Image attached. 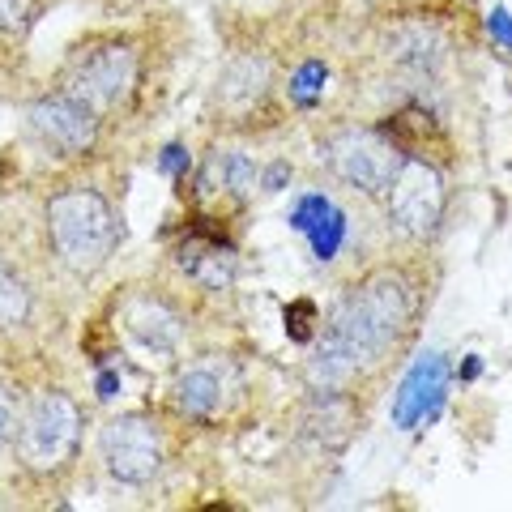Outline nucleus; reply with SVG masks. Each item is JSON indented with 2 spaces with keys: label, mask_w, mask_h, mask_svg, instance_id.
Segmentation results:
<instances>
[{
  "label": "nucleus",
  "mask_w": 512,
  "mask_h": 512,
  "mask_svg": "<svg viewBox=\"0 0 512 512\" xmlns=\"http://www.w3.org/2000/svg\"><path fill=\"white\" fill-rule=\"evenodd\" d=\"M410 325H414V286L402 274H393V269L363 278L342 299V308L333 312L325 342H320V350L308 363L312 389H346L359 372L376 367L389 350L402 346Z\"/></svg>",
  "instance_id": "nucleus-1"
},
{
  "label": "nucleus",
  "mask_w": 512,
  "mask_h": 512,
  "mask_svg": "<svg viewBox=\"0 0 512 512\" xmlns=\"http://www.w3.org/2000/svg\"><path fill=\"white\" fill-rule=\"evenodd\" d=\"M47 235L60 265L77 278H90L111 261L120 244V218L111 201L94 188H69L47 201Z\"/></svg>",
  "instance_id": "nucleus-2"
},
{
  "label": "nucleus",
  "mask_w": 512,
  "mask_h": 512,
  "mask_svg": "<svg viewBox=\"0 0 512 512\" xmlns=\"http://www.w3.org/2000/svg\"><path fill=\"white\" fill-rule=\"evenodd\" d=\"M82 440V410L69 393L47 389L18 414V461L22 470L52 478L73 461Z\"/></svg>",
  "instance_id": "nucleus-3"
},
{
  "label": "nucleus",
  "mask_w": 512,
  "mask_h": 512,
  "mask_svg": "<svg viewBox=\"0 0 512 512\" xmlns=\"http://www.w3.org/2000/svg\"><path fill=\"white\" fill-rule=\"evenodd\" d=\"M137 82H141V56L128 43H103L90 47L86 56H77L69 77H64V94H73L99 116H107V111L133 103Z\"/></svg>",
  "instance_id": "nucleus-4"
},
{
  "label": "nucleus",
  "mask_w": 512,
  "mask_h": 512,
  "mask_svg": "<svg viewBox=\"0 0 512 512\" xmlns=\"http://www.w3.org/2000/svg\"><path fill=\"white\" fill-rule=\"evenodd\" d=\"M402 158L406 154L384 133H376V128H342V133H333L325 146H320V163L338 175V180H346L350 188H363L367 197H380V192L393 184Z\"/></svg>",
  "instance_id": "nucleus-5"
},
{
  "label": "nucleus",
  "mask_w": 512,
  "mask_h": 512,
  "mask_svg": "<svg viewBox=\"0 0 512 512\" xmlns=\"http://www.w3.org/2000/svg\"><path fill=\"white\" fill-rule=\"evenodd\" d=\"M384 197H389V218H393V227L402 231V235L427 239V235L440 231L448 192H444L440 171L431 167L427 158H402V167H397L393 184L384 188Z\"/></svg>",
  "instance_id": "nucleus-6"
},
{
  "label": "nucleus",
  "mask_w": 512,
  "mask_h": 512,
  "mask_svg": "<svg viewBox=\"0 0 512 512\" xmlns=\"http://www.w3.org/2000/svg\"><path fill=\"white\" fill-rule=\"evenodd\" d=\"M99 453H103L107 474L128 487H146L163 470V436H158V427L146 414H120V419H111L99 436Z\"/></svg>",
  "instance_id": "nucleus-7"
},
{
  "label": "nucleus",
  "mask_w": 512,
  "mask_h": 512,
  "mask_svg": "<svg viewBox=\"0 0 512 512\" xmlns=\"http://www.w3.org/2000/svg\"><path fill=\"white\" fill-rule=\"evenodd\" d=\"M30 133L56 158H82L94 150V141H99V111L64 90L47 94V99L30 107Z\"/></svg>",
  "instance_id": "nucleus-8"
},
{
  "label": "nucleus",
  "mask_w": 512,
  "mask_h": 512,
  "mask_svg": "<svg viewBox=\"0 0 512 512\" xmlns=\"http://www.w3.org/2000/svg\"><path fill=\"white\" fill-rule=\"evenodd\" d=\"M448 380H453V367H448V359L440 355V350L423 355L406 372L402 389H397V397H393V427L397 431H414L419 423L436 419L444 397H448Z\"/></svg>",
  "instance_id": "nucleus-9"
},
{
  "label": "nucleus",
  "mask_w": 512,
  "mask_h": 512,
  "mask_svg": "<svg viewBox=\"0 0 512 512\" xmlns=\"http://www.w3.org/2000/svg\"><path fill=\"white\" fill-rule=\"evenodd\" d=\"M124 329L133 333L141 346L158 350V355L175 350L180 338H184V320L163 295H133L128 299L124 303Z\"/></svg>",
  "instance_id": "nucleus-10"
},
{
  "label": "nucleus",
  "mask_w": 512,
  "mask_h": 512,
  "mask_svg": "<svg viewBox=\"0 0 512 512\" xmlns=\"http://www.w3.org/2000/svg\"><path fill=\"white\" fill-rule=\"evenodd\" d=\"M256 184H261V171L239 150H214L197 171L201 201H244Z\"/></svg>",
  "instance_id": "nucleus-11"
},
{
  "label": "nucleus",
  "mask_w": 512,
  "mask_h": 512,
  "mask_svg": "<svg viewBox=\"0 0 512 512\" xmlns=\"http://www.w3.org/2000/svg\"><path fill=\"white\" fill-rule=\"evenodd\" d=\"M180 269L192 282H201L205 291H227V286L235 282V252H231V244L222 235L197 231V235L184 239Z\"/></svg>",
  "instance_id": "nucleus-12"
},
{
  "label": "nucleus",
  "mask_w": 512,
  "mask_h": 512,
  "mask_svg": "<svg viewBox=\"0 0 512 512\" xmlns=\"http://www.w3.org/2000/svg\"><path fill=\"white\" fill-rule=\"evenodd\" d=\"M171 402L184 419H214L227 402V376H222L218 363H197L184 367L171 384Z\"/></svg>",
  "instance_id": "nucleus-13"
},
{
  "label": "nucleus",
  "mask_w": 512,
  "mask_h": 512,
  "mask_svg": "<svg viewBox=\"0 0 512 512\" xmlns=\"http://www.w3.org/2000/svg\"><path fill=\"white\" fill-rule=\"evenodd\" d=\"M291 227L312 239V252L320 256V261H329V256L342 248V239H346V214H342L329 197L312 192V197H303V201L295 205Z\"/></svg>",
  "instance_id": "nucleus-14"
},
{
  "label": "nucleus",
  "mask_w": 512,
  "mask_h": 512,
  "mask_svg": "<svg viewBox=\"0 0 512 512\" xmlns=\"http://www.w3.org/2000/svg\"><path fill=\"white\" fill-rule=\"evenodd\" d=\"M355 431V410L342 397V389H316V402L308 410V436H316L325 448H342Z\"/></svg>",
  "instance_id": "nucleus-15"
},
{
  "label": "nucleus",
  "mask_w": 512,
  "mask_h": 512,
  "mask_svg": "<svg viewBox=\"0 0 512 512\" xmlns=\"http://www.w3.org/2000/svg\"><path fill=\"white\" fill-rule=\"evenodd\" d=\"M265 90H269V69H265V60H239L227 69V77H222V103H261L265 99Z\"/></svg>",
  "instance_id": "nucleus-16"
},
{
  "label": "nucleus",
  "mask_w": 512,
  "mask_h": 512,
  "mask_svg": "<svg viewBox=\"0 0 512 512\" xmlns=\"http://www.w3.org/2000/svg\"><path fill=\"white\" fill-rule=\"evenodd\" d=\"M30 316V291L13 269L0 265V329H13Z\"/></svg>",
  "instance_id": "nucleus-17"
},
{
  "label": "nucleus",
  "mask_w": 512,
  "mask_h": 512,
  "mask_svg": "<svg viewBox=\"0 0 512 512\" xmlns=\"http://www.w3.org/2000/svg\"><path fill=\"white\" fill-rule=\"evenodd\" d=\"M39 22V0H0V39H22Z\"/></svg>",
  "instance_id": "nucleus-18"
},
{
  "label": "nucleus",
  "mask_w": 512,
  "mask_h": 512,
  "mask_svg": "<svg viewBox=\"0 0 512 512\" xmlns=\"http://www.w3.org/2000/svg\"><path fill=\"white\" fill-rule=\"evenodd\" d=\"M320 86H325V64H320V60H308V64H303V69L295 73V82H291L295 103H299V107H312V103H316V94H320Z\"/></svg>",
  "instance_id": "nucleus-19"
},
{
  "label": "nucleus",
  "mask_w": 512,
  "mask_h": 512,
  "mask_svg": "<svg viewBox=\"0 0 512 512\" xmlns=\"http://www.w3.org/2000/svg\"><path fill=\"white\" fill-rule=\"evenodd\" d=\"M312 325H316V303L295 299L291 308H286V333H291L295 342H312Z\"/></svg>",
  "instance_id": "nucleus-20"
},
{
  "label": "nucleus",
  "mask_w": 512,
  "mask_h": 512,
  "mask_svg": "<svg viewBox=\"0 0 512 512\" xmlns=\"http://www.w3.org/2000/svg\"><path fill=\"white\" fill-rule=\"evenodd\" d=\"M18 436V402H13L9 389H0V448Z\"/></svg>",
  "instance_id": "nucleus-21"
},
{
  "label": "nucleus",
  "mask_w": 512,
  "mask_h": 512,
  "mask_svg": "<svg viewBox=\"0 0 512 512\" xmlns=\"http://www.w3.org/2000/svg\"><path fill=\"white\" fill-rule=\"evenodd\" d=\"M487 26H491V35L500 39V43L508 47V52H512V18H508V9H495Z\"/></svg>",
  "instance_id": "nucleus-22"
},
{
  "label": "nucleus",
  "mask_w": 512,
  "mask_h": 512,
  "mask_svg": "<svg viewBox=\"0 0 512 512\" xmlns=\"http://www.w3.org/2000/svg\"><path fill=\"white\" fill-rule=\"evenodd\" d=\"M158 167H163L167 175H184V171H188V154H184V146H167V150H163V163H158Z\"/></svg>",
  "instance_id": "nucleus-23"
},
{
  "label": "nucleus",
  "mask_w": 512,
  "mask_h": 512,
  "mask_svg": "<svg viewBox=\"0 0 512 512\" xmlns=\"http://www.w3.org/2000/svg\"><path fill=\"white\" fill-rule=\"evenodd\" d=\"M116 389H120V376L116 372H103L99 376V397H116Z\"/></svg>",
  "instance_id": "nucleus-24"
},
{
  "label": "nucleus",
  "mask_w": 512,
  "mask_h": 512,
  "mask_svg": "<svg viewBox=\"0 0 512 512\" xmlns=\"http://www.w3.org/2000/svg\"><path fill=\"white\" fill-rule=\"evenodd\" d=\"M286 175H291L286 167H274V171H269V175H265V192H278V188H282V180H286Z\"/></svg>",
  "instance_id": "nucleus-25"
}]
</instances>
